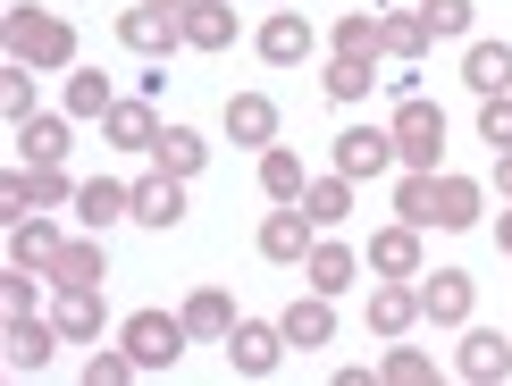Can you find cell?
<instances>
[{
	"instance_id": "1",
	"label": "cell",
	"mask_w": 512,
	"mask_h": 386,
	"mask_svg": "<svg viewBox=\"0 0 512 386\" xmlns=\"http://www.w3.org/2000/svg\"><path fill=\"white\" fill-rule=\"evenodd\" d=\"M0 42H9V59H26V68H42V76H68L76 68V26L59 9H42V0H9Z\"/></svg>"
},
{
	"instance_id": "2",
	"label": "cell",
	"mask_w": 512,
	"mask_h": 386,
	"mask_svg": "<svg viewBox=\"0 0 512 386\" xmlns=\"http://www.w3.org/2000/svg\"><path fill=\"white\" fill-rule=\"evenodd\" d=\"M387 126H395V160L403 168H437L445 160V110H437L429 93H403Z\"/></svg>"
},
{
	"instance_id": "3",
	"label": "cell",
	"mask_w": 512,
	"mask_h": 386,
	"mask_svg": "<svg viewBox=\"0 0 512 386\" xmlns=\"http://www.w3.org/2000/svg\"><path fill=\"white\" fill-rule=\"evenodd\" d=\"M185 336H194V328H185V311H135V319L118 328V345L143 361V378H152V370H177Z\"/></svg>"
},
{
	"instance_id": "4",
	"label": "cell",
	"mask_w": 512,
	"mask_h": 386,
	"mask_svg": "<svg viewBox=\"0 0 512 386\" xmlns=\"http://www.w3.org/2000/svg\"><path fill=\"white\" fill-rule=\"evenodd\" d=\"M471 311H479L471 269H420V319L429 328H471Z\"/></svg>"
},
{
	"instance_id": "5",
	"label": "cell",
	"mask_w": 512,
	"mask_h": 386,
	"mask_svg": "<svg viewBox=\"0 0 512 386\" xmlns=\"http://www.w3.org/2000/svg\"><path fill=\"white\" fill-rule=\"evenodd\" d=\"M311 244H319V219L303 202H277L269 219H261V261H277V269H303L311 261Z\"/></svg>"
},
{
	"instance_id": "6",
	"label": "cell",
	"mask_w": 512,
	"mask_h": 386,
	"mask_svg": "<svg viewBox=\"0 0 512 386\" xmlns=\"http://www.w3.org/2000/svg\"><path fill=\"white\" fill-rule=\"evenodd\" d=\"M277 361H286V328L277 319H236L227 328V370L236 378H269Z\"/></svg>"
},
{
	"instance_id": "7",
	"label": "cell",
	"mask_w": 512,
	"mask_h": 386,
	"mask_svg": "<svg viewBox=\"0 0 512 386\" xmlns=\"http://www.w3.org/2000/svg\"><path fill=\"white\" fill-rule=\"evenodd\" d=\"M252 42H261V59H269V68H303V59L319 51L311 17L294 9V0H286V9H269V17H261V34H252Z\"/></svg>"
},
{
	"instance_id": "8",
	"label": "cell",
	"mask_w": 512,
	"mask_h": 386,
	"mask_svg": "<svg viewBox=\"0 0 512 386\" xmlns=\"http://www.w3.org/2000/svg\"><path fill=\"white\" fill-rule=\"evenodd\" d=\"M412 328H420V286L412 277H378L370 286V336L395 345V336H412Z\"/></svg>"
},
{
	"instance_id": "9",
	"label": "cell",
	"mask_w": 512,
	"mask_h": 386,
	"mask_svg": "<svg viewBox=\"0 0 512 386\" xmlns=\"http://www.w3.org/2000/svg\"><path fill=\"white\" fill-rule=\"evenodd\" d=\"M219 126H227L236 152H269V143H277V101H269V93H227Z\"/></svg>"
},
{
	"instance_id": "10",
	"label": "cell",
	"mask_w": 512,
	"mask_h": 386,
	"mask_svg": "<svg viewBox=\"0 0 512 386\" xmlns=\"http://www.w3.org/2000/svg\"><path fill=\"white\" fill-rule=\"evenodd\" d=\"M336 168L361 185V177H387L395 168V126H345L336 135Z\"/></svg>"
},
{
	"instance_id": "11",
	"label": "cell",
	"mask_w": 512,
	"mask_h": 386,
	"mask_svg": "<svg viewBox=\"0 0 512 386\" xmlns=\"http://www.w3.org/2000/svg\"><path fill=\"white\" fill-rule=\"evenodd\" d=\"M68 110H34V118H17V160L26 168H68Z\"/></svg>"
},
{
	"instance_id": "12",
	"label": "cell",
	"mask_w": 512,
	"mask_h": 386,
	"mask_svg": "<svg viewBox=\"0 0 512 386\" xmlns=\"http://www.w3.org/2000/svg\"><path fill=\"white\" fill-rule=\"evenodd\" d=\"M118 42H126L135 59H168V51L185 42V26H177V9H152V0H143V9L118 17Z\"/></svg>"
},
{
	"instance_id": "13",
	"label": "cell",
	"mask_w": 512,
	"mask_h": 386,
	"mask_svg": "<svg viewBox=\"0 0 512 386\" xmlns=\"http://www.w3.org/2000/svg\"><path fill=\"white\" fill-rule=\"evenodd\" d=\"M59 252H68V235H59L51 219H42V210H34V219H9V269H34V277H51V261H59Z\"/></svg>"
},
{
	"instance_id": "14",
	"label": "cell",
	"mask_w": 512,
	"mask_h": 386,
	"mask_svg": "<svg viewBox=\"0 0 512 386\" xmlns=\"http://www.w3.org/2000/svg\"><path fill=\"white\" fill-rule=\"evenodd\" d=\"M286 345H303V353H319V345H336V294H294L286 303Z\"/></svg>"
},
{
	"instance_id": "15",
	"label": "cell",
	"mask_w": 512,
	"mask_h": 386,
	"mask_svg": "<svg viewBox=\"0 0 512 386\" xmlns=\"http://www.w3.org/2000/svg\"><path fill=\"white\" fill-rule=\"evenodd\" d=\"M51 353H59V319H9V370L17 378H42L51 370Z\"/></svg>"
},
{
	"instance_id": "16",
	"label": "cell",
	"mask_w": 512,
	"mask_h": 386,
	"mask_svg": "<svg viewBox=\"0 0 512 386\" xmlns=\"http://www.w3.org/2000/svg\"><path fill=\"white\" fill-rule=\"evenodd\" d=\"M185 219V177H168V168H152V177H135V227H177Z\"/></svg>"
},
{
	"instance_id": "17",
	"label": "cell",
	"mask_w": 512,
	"mask_h": 386,
	"mask_svg": "<svg viewBox=\"0 0 512 386\" xmlns=\"http://www.w3.org/2000/svg\"><path fill=\"white\" fill-rule=\"evenodd\" d=\"M420 235H429V227H412V219L378 227L370 235V277H420Z\"/></svg>"
},
{
	"instance_id": "18",
	"label": "cell",
	"mask_w": 512,
	"mask_h": 386,
	"mask_svg": "<svg viewBox=\"0 0 512 386\" xmlns=\"http://www.w3.org/2000/svg\"><path fill=\"white\" fill-rule=\"evenodd\" d=\"M76 219L93 227V235H110L118 219H135V185H118V177H93V185H76Z\"/></svg>"
},
{
	"instance_id": "19",
	"label": "cell",
	"mask_w": 512,
	"mask_h": 386,
	"mask_svg": "<svg viewBox=\"0 0 512 386\" xmlns=\"http://www.w3.org/2000/svg\"><path fill=\"white\" fill-rule=\"evenodd\" d=\"M353 277H361V252H353V244H336V235H319L311 261H303V286H311V294H345Z\"/></svg>"
},
{
	"instance_id": "20",
	"label": "cell",
	"mask_w": 512,
	"mask_h": 386,
	"mask_svg": "<svg viewBox=\"0 0 512 386\" xmlns=\"http://www.w3.org/2000/svg\"><path fill=\"white\" fill-rule=\"evenodd\" d=\"M462 378H479V386H496L512 378V345H504V328H462Z\"/></svg>"
},
{
	"instance_id": "21",
	"label": "cell",
	"mask_w": 512,
	"mask_h": 386,
	"mask_svg": "<svg viewBox=\"0 0 512 386\" xmlns=\"http://www.w3.org/2000/svg\"><path fill=\"white\" fill-rule=\"evenodd\" d=\"M101 135H110V152H152L160 143V110L135 93V101H118V110L101 118Z\"/></svg>"
},
{
	"instance_id": "22",
	"label": "cell",
	"mask_w": 512,
	"mask_h": 386,
	"mask_svg": "<svg viewBox=\"0 0 512 386\" xmlns=\"http://www.w3.org/2000/svg\"><path fill=\"white\" fill-rule=\"evenodd\" d=\"M177 26H185V51H227L236 42V0H194Z\"/></svg>"
},
{
	"instance_id": "23",
	"label": "cell",
	"mask_w": 512,
	"mask_h": 386,
	"mask_svg": "<svg viewBox=\"0 0 512 386\" xmlns=\"http://www.w3.org/2000/svg\"><path fill=\"white\" fill-rule=\"evenodd\" d=\"M110 277V252H101V235L84 227V235H68V252L51 261V286H101Z\"/></svg>"
},
{
	"instance_id": "24",
	"label": "cell",
	"mask_w": 512,
	"mask_h": 386,
	"mask_svg": "<svg viewBox=\"0 0 512 386\" xmlns=\"http://www.w3.org/2000/svg\"><path fill=\"white\" fill-rule=\"evenodd\" d=\"M378 34H387V59L395 68H420V59H429V26H420V9H378Z\"/></svg>"
},
{
	"instance_id": "25",
	"label": "cell",
	"mask_w": 512,
	"mask_h": 386,
	"mask_svg": "<svg viewBox=\"0 0 512 386\" xmlns=\"http://www.w3.org/2000/svg\"><path fill=\"white\" fill-rule=\"evenodd\" d=\"M303 210L319 219V235H336V227L353 219V177H345V168H328V177H311V185H303Z\"/></svg>"
},
{
	"instance_id": "26",
	"label": "cell",
	"mask_w": 512,
	"mask_h": 386,
	"mask_svg": "<svg viewBox=\"0 0 512 386\" xmlns=\"http://www.w3.org/2000/svg\"><path fill=\"white\" fill-rule=\"evenodd\" d=\"M59 336L68 345H101V286H59Z\"/></svg>"
},
{
	"instance_id": "27",
	"label": "cell",
	"mask_w": 512,
	"mask_h": 386,
	"mask_svg": "<svg viewBox=\"0 0 512 386\" xmlns=\"http://www.w3.org/2000/svg\"><path fill=\"white\" fill-rule=\"evenodd\" d=\"M462 84L487 101V93H512V42H471L462 51Z\"/></svg>"
},
{
	"instance_id": "28",
	"label": "cell",
	"mask_w": 512,
	"mask_h": 386,
	"mask_svg": "<svg viewBox=\"0 0 512 386\" xmlns=\"http://www.w3.org/2000/svg\"><path fill=\"white\" fill-rule=\"evenodd\" d=\"M328 51H345V59H387V34H378V9H345L328 26Z\"/></svg>"
},
{
	"instance_id": "29",
	"label": "cell",
	"mask_w": 512,
	"mask_h": 386,
	"mask_svg": "<svg viewBox=\"0 0 512 386\" xmlns=\"http://www.w3.org/2000/svg\"><path fill=\"white\" fill-rule=\"evenodd\" d=\"M202 160H210V143L194 135V126H160L152 168H168V177H202Z\"/></svg>"
},
{
	"instance_id": "30",
	"label": "cell",
	"mask_w": 512,
	"mask_h": 386,
	"mask_svg": "<svg viewBox=\"0 0 512 386\" xmlns=\"http://www.w3.org/2000/svg\"><path fill=\"white\" fill-rule=\"evenodd\" d=\"M185 328L210 336V345H227V328H236V303H227V286H194V294H185Z\"/></svg>"
},
{
	"instance_id": "31",
	"label": "cell",
	"mask_w": 512,
	"mask_h": 386,
	"mask_svg": "<svg viewBox=\"0 0 512 386\" xmlns=\"http://www.w3.org/2000/svg\"><path fill=\"white\" fill-rule=\"evenodd\" d=\"M437 227H479V177L437 168Z\"/></svg>"
},
{
	"instance_id": "32",
	"label": "cell",
	"mask_w": 512,
	"mask_h": 386,
	"mask_svg": "<svg viewBox=\"0 0 512 386\" xmlns=\"http://www.w3.org/2000/svg\"><path fill=\"white\" fill-rule=\"evenodd\" d=\"M303 152H286V143H269V152H261V193H269V202H303Z\"/></svg>"
},
{
	"instance_id": "33",
	"label": "cell",
	"mask_w": 512,
	"mask_h": 386,
	"mask_svg": "<svg viewBox=\"0 0 512 386\" xmlns=\"http://www.w3.org/2000/svg\"><path fill=\"white\" fill-rule=\"evenodd\" d=\"M110 110H118L110 76L101 68H68V118H110Z\"/></svg>"
},
{
	"instance_id": "34",
	"label": "cell",
	"mask_w": 512,
	"mask_h": 386,
	"mask_svg": "<svg viewBox=\"0 0 512 386\" xmlns=\"http://www.w3.org/2000/svg\"><path fill=\"white\" fill-rule=\"evenodd\" d=\"M395 219H412V227H437V168H412V177L395 185Z\"/></svg>"
},
{
	"instance_id": "35",
	"label": "cell",
	"mask_w": 512,
	"mask_h": 386,
	"mask_svg": "<svg viewBox=\"0 0 512 386\" xmlns=\"http://www.w3.org/2000/svg\"><path fill=\"white\" fill-rule=\"evenodd\" d=\"M319 84H328V101H370V84H378V59H345V51H336Z\"/></svg>"
},
{
	"instance_id": "36",
	"label": "cell",
	"mask_w": 512,
	"mask_h": 386,
	"mask_svg": "<svg viewBox=\"0 0 512 386\" xmlns=\"http://www.w3.org/2000/svg\"><path fill=\"white\" fill-rule=\"evenodd\" d=\"M378 378H387V386H429V378H437V361L420 353V345H403V336H395V353L378 361Z\"/></svg>"
},
{
	"instance_id": "37",
	"label": "cell",
	"mask_w": 512,
	"mask_h": 386,
	"mask_svg": "<svg viewBox=\"0 0 512 386\" xmlns=\"http://www.w3.org/2000/svg\"><path fill=\"white\" fill-rule=\"evenodd\" d=\"M126 378H143V361L126 353V345H93V361H84V386H126Z\"/></svg>"
},
{
	"instance_id": "38",
	"label": "cell",
	"mask_w": 512,
	"mask_h": 386,
	"mask_svg": "<svg viewBox=\"0 0 512 386\" xmlns=\"http://www.w3.org/2000/svg\"><path fill=\"white\" fill-rule=\"evenodd\" d=\"M412 9H420V26H429L437 42H462V34H471V0H412Z\"/></svg>"
},
{
	"instance_id": "39",
	"label": "cell",
	"mask_w": 512,
	"mask_h": 386,
	"mask_svg": "<svg viewBox=\"0 0 512 386\" xmlns=\"http://www.w3.org/2000/svg\"><path fill=\"white\" fill-rule=\"evenodd\" d=\"M34 76H42V68L9 59V76H0V110H9V118H34Z\"/></svg>"
},
{
	"instance_id": "40",
	"label": "cell",
	"mask_w": 512,
	"mask_h": 386,
	"mask_svg": "<svg viewBox=\"0 0 512 386\" xmlns=\"http://www.w3.org/2000/svg\"><path fill=\"white\" fill-rule=\"evenodd\" d=\"M479 143L512 152V93H487V101H479Z\"/></svg>"
},
{
	"instance_id": "41",
	"label": "cell",
	"mask_w": 512,
	"mask_h": 386,
	"mask_svg": "<svg viewBox=\"0 0 512 386\" xmlns=\"http://www.w3.org/2000/svg\"><path fill=\"white\" fill-rule=\"evenodd\" d=\"M0 210H9V219H34V210H42L34 168H9V177H0Z\"/></svg>"
},
{
	"instance_id": "42",
	"label": "cell",
	"mask_w": 512,
	"mask_h": 386,
	"mask_svg": "<svg viewBox=\"0 0 512 386\" xmlns=\"http://www.w3.org/2000/svg\"><path fill=\"white\" fill-rule=\"evenodd\" d=\"M0 319H34V269H9V277H0Z\"/></svg>"
},
{
	"instance_id": "43",
	"label": "cell",
	"mask_w": 512,
	"mask_h": 386,
	"mask_svg": "<svg viewBox=\"0 0 512 386\" xmlns=\"http://www.w3.org/2000/svg\"><path fill=\"white\" fill-rule=\"evenodd\" d=\"M34 193H42V210H59V202H76V185H68V168H34Z\"/></svg>"
},
{
	"instance_id": "44",
	"label": "cell",
	"mask_w": 512,
	"mask_h": 386,
	"mask_svg": "<svg viewBox=\"0 0 512 386\" xmlns=\"http://www.w3.org/2000/svg\"><path fill=\"white\" fill-rule=\"evenodd\" d=\"M496 193L512 202V152H496Z\"/></svg>"
},
{
	"instance_id": "45",
	"label": "cell",
	"mask_w": 512,
	"mask_h": 386,
	"mask_svg": "<svg viewBox=\"0 0 512 386\" xmlns=\"http://www.w3.org/2000/svg\"><path fill=\"white\" fill-rule=\"evenodd\" d=\"M496 244H504V261H512V202H504V219H496Z\"/></svg>"
},
{
	"instance_id": "46",
	"label": "cell",
	"mask_w": 512,
	"mask_h": 386,
	"mask_svg": "<svg viewBox=\"0 0 512 386\" xmlns=\"http://www.w3.org/2000/svg\"><path fill=\"white\" fill-rule=\"evenodd\" d=\"M152 9H177V17H185V9H194V0H152Z\"/></svg>"
},
{
	"instance_id": "47",
	"label": "cell",
	"mask_w": 512,
	"mask_h": 386,
	"mask_svg": "<svg viewBox=\"0 0 512 386\" xmlns=\"http://www.w3.org/2000/svg\"><path fill=\"white\" fill-rule=\"evenodd\" d=\"M277 9H286V0H277Z\"/></svg>"
}]
</instances>
